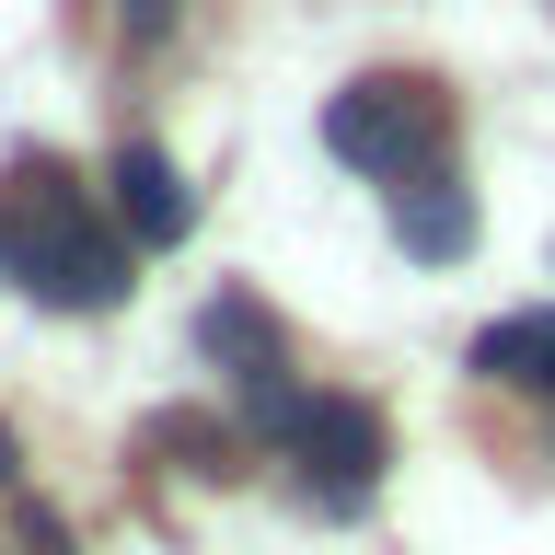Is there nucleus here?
Here are the masks:
<instances>
[{
  "label": "nucleus",
  "instance_id": "obj_1",
  "mask_svg": "<svg viewBox=\"0 0 555 555\" xmlns=\"http://www.w3.org/2000/svg\"><path fill=\"white\" fill-rule=\"evenodd\" d=\"M128 255L139 243L59 163H12V185H0V278H24L47 312H116L128 301Z\"/></svg>",
  "mask_w": 555,
  "mask_h": 555
},
{
  "label": "nucleus",
  "instance_id": "obj_2",
  "mask_svg": "<svg viewBox=\"0 0 555 555\" xmlns=\"http://www.w3.org/2000/svg\"><path fill=\"white\" fill-rule=\"evenodd\" d=\"M243 428L289 451V463L312 475V498H324V509L371 498V475L393 463V428H382V405H359V393H301L289 371L243 382Z\"/></svg>",
  "mask_w": 555,
  "mask_h": 555
},
{
  "label": "nucleus",
  "instance_id": "obj_3",
  "mask_svg": "<svg viewBox=\"0 0 555 555\" xmlns=\"http://www.w3.org/2000/svg\"><path fill=\"white\" fill-rule=\"evenodd\" d=\"M324 151L347 173H371V185H405V173H428L451 151V93L428 69H371V81H347L324 104Z\"/></svg>",
  "mask_w": 555,
  "mask_h": 555
},
{
  "label": "nucleus",
  "instance_id": "obj_4",
  "mask_svg": "<svg viewBox=\"0 0 555 555\" xmlns=\"http://www.w3.org/2000/svg\"><path fill=\"white\" fill-rule=\"evenodd\" d=\"M104 197H116V232L128 243H185L197 232V185H185L173 151H151V139H128V151L104 163Z\"/></svg>",
  "mask_w": 555,
  "mask_h": 555
},
{
  "label": "nucleus",
  "instance_id": "obj_5",
  "mask_svg": "<svg viewBox=\"0 0 555 555\" xmlns=\"http://www.w3.org/2000/svg\"><path fill=\"white\" fill-rule=\"evenodd\" d=\"M382 197H393V243H405L416 267H463V255H475V185H463V173H405V185H382Z\"/></svg>",
  "mask_w": 555,
  "mask_h": 555
},
{
  "label": "nucleus",
  "instance_id": "obj_6",
  "mask_svg": "<svg viewBox=\"0 0 555 555\" xmlns=\"http://www.w3.org/2000/svg\"><path fill=\"white\" fill-rule=\"evenodd\" d=\"M197 347H208V359H220L232 382H267L278 359H289V336H278V312H267V301H243V289H220V301L197 312Z\"/></svg>",
  "mask_w": 555,
  "mask_h": 555
},
{
  "label": "nucleus",
  "instance_id": "obj_7",
  "mask_svg": "<svg viewBox=\"0 0 555 555\" xmlns=\"http://www.w3.org/2000/svg\"><path fill=\"white\" fill-rule=\"evenodd\" d=\"M475 371L555 393V312H509V324H486V336H475Z\"/></svg>",
  "mask_w": 555,
  "mask_h": 555
},
{
  "label": "nucleus",
  "instance_id": "obj_8",
  "mask_svg": "<svg viewBox=\"0 0 555 555\" xmlns=\"http://www.w3.org/2000/svg\"><path fill=\"white\" fill-rule=\"evenodd\" d=\"M151 451H185V475H243V428H208V416H151Z\"/></svg>",
  "mask_w": 555,
  "mask_h": 555
},
{
  "label": "nucleus",
  "instance_id": "obj_9",
  "mask_svg": "<svg viewBox=\"0 0 555 555\" xmlns=\"http://www.w3.org/2000/svg\"><path fill=\"white\" fill-rule=\"evenodd\" d=\"M173 35V0H128V47H163Z\"/></svg>",
  "mask_w": 555,
  "mask_h": 555
},
{
  "label": "nucleus",
  "instance_id": "obj_10",
  "mask_svg": "<svg viewBox=\"0 0 555 555\" xmlns=\"http://www.w3.org/2000/svg\"><path fill=\"white\" fill-rule=\"evenodd\" d=\"M12 475H24V463H12V428H0V486H12Z\"/></svg>",
  "mask_w": 555,
  "mask_h": 555
}]
</instances>
